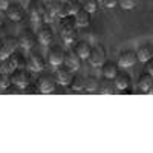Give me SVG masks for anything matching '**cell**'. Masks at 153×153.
Instances as JSON below:
<instances>
[{
	"instance_id": "cell-17",
	"label": "cell",
	"mask_w": 153,
	"mask_h": 153,
	"mask_svg": "<svg viewBox=\"0 0 153 153\" xmlns=\"http://www.w3.org/2000/svg\"><path fill=\"white\" fill-rule=\"evenodd\" d=\"M101 72H103V76L113 80L115 75L120 72V71H118V65H117V63H113V61H107V60H106V61L103 63V66H101Z\"/></svg>"
},
{
	"instance_id": "cell-12",
	"label": "cell",
	"mask_w": 153,
	"mask_h": 153,
	"mask_svg": "<svg viewBox=\"0 0 153 153\" xmlns=\"http://www.w3.org/2000/svg\"><path fill=\"white\" fill-rule=\"evenodd\" d=\"M19 43H20V48L23 49H32L34 45H35V35L32 34L31 29H23L20 34H19Z\"/></svg>"
},
{
	"instance_id": "cell-10",
	"label": "cell",
	"mask_w": 153,
	"mask_h": 153,
	"mask_svg": "<svg viewBox=\"0 0 153 153\" xmlns=\"http://www.w3.org/2000/svg\"><path fill=\"white\" fill-rule=\"evenodd\" d=\"M72 76H74V74H72V71L65 65V66H57V71H55V80H57V83L58 84H61V86H69L71 84V81H72Z\"/></svg>"
},
{
	"instance_id": "cell-15",
	"label": "cell",
	"mask_w": 153,
	"mask_h": 153,
	"mask_svg": "<svg viewBox=\"0 0 153 153\" xmlns=\"http://www.w3.org/2000/svg\"><path fill=\"white\" fill-rule=\"evenodd\" d=\"M138 87L141 92H150L153 89V75L149 72H143L138 76Z\"/></svg>"
},
{
	"instance_id": "cell-22",
	"label": "cell",
	"mask_w": 153,
	"mask_h": 153,
	"mask_svg": "<svg viewBox=\"0 0 153 153\" xmlns=\"http://www.w3.org/2000/svg\"><path fill=\"white\" fill-rule=\"evenodd\" d=\"M69 87H71L72 92H80V91H83V89H84V76L80 75V74H75V75L72 76V81H71Z\"/></svg>"
},
{
	"instance_id": "cell-18",
	"label": "cell",
	"mask_w": 153,
	"mask_h": 153,
	"mask_svg": "<svg viewBox=\"0 0 153 153\" xmlns=\"http://www.w3.org/2000/svg\"><path fill=\"white\" fill-rule=\"evenodd\" d=\"M74 17H75L76 28H86V26H89V23H91V12H87L83 8L76 12Z\"/></svg>"
},
{
	"instance_id": "cell-21",
	"label": "cell",
	"mask_w": 153,
	"mask_h": 153,
	"mask_svg": "<svg viewBox=\"0 0 153 153\" xmlns=\"http://www.w3.org/2000/svg\"><path fill=\"white\" fill-rule=\"evenodd\" d=\"M100 89V80L94 75H87L84 78V91L87 92H95Z\"/></svg>"
},
{
	"instance_id": "cell-19",
	"label": "cell",
	"mask_w": 153,
	"mask_h": 153,
	"mask_svg": "<svg viewBox=\"0 0 153 153\" xmlns=\"http://www.w3.org/2000/svg\"><path fill=\"white\" fill-rule=\"evenodd\" d=\"M91 45H89L87 42L84 40H76L75 45H74V51L76 54H78V57L83 60V58H87L89 57V52H91Z\"/></svg>"
},
{
	"instance_id": "cell-1",
	"label": "cell",
	"mask_w": 153,
	"mask_h": 153,
	"mask_svg": "<svg viewBox=\"0 0 153 153\" xmlns=\"http://www.w3.org/2000/svg\"><path fill=\"white\" fill-rule=\"evenodd\" d=\"M9 75H11V83L20 87L22 91L31 84V74H29V69H26V68H17Z\"/></svg>"
},
{
	"instance_id": "cell-27",
	"label": "cell",
	"mask_w": 153,
	"mask_h": 153,
	"mask_svg": "<svg viewBox=\"0 0 153 153\" xmlns=\"http://www.w3.org/2000/svg\"><path fill=\"white\" fill-rule=\"evenodd\" d=\"M81 2H83V9H86L91 14H94L98 9V0H81Z\"/></svg>"
},
{
	"instance_id": "cell-30",
	"label": "cell",
	"mask_w": 153,
	"mask_h": 153,
	"mask_svg": "<svg viewBox=\"0 0 153 153\" xmlns=\"http://www.w3.org/2000/svg\"><path fill=\"white\" fill-rule=\"evenodd\" d=\"M66 16H71V14H69V6H68V2H66V0H61L60 9H58V17L63 19V17H66Z\"/></svg>"
},
{
	"instance_id": "cell-3",
	"label": "cell",
	"mask_w": 153,
	"mask_h": 153,
	"mask_svg": "<svg viewBox=\"0 0 153 153\" xmlns=\"http://www.w3.org/2000/svg\"><path fill=\"white\" fill-rule=\"evenodd\" d=\"M65 55H66L65 49L58 45H52L48 49V61H49L51 66L57 68V66L65 65Z\"/></svg>"
},
{
	"instance_id": "cell-7",
	"label": "cell",
	"mask_w": 153,
	"mask_h": 153,
	"mask_svg": "<svg viewBox=\"0 0 153 153\" xmlns=\"http://www.w3.org/2000/svg\"><path fill=\"white\" fill-rule=\"evenodd\" d=\"M43 12H45V3L42 0H31L28 3V14L35 23H38L42 20Z\"/></svg>"
},
{
	"instance_id": "cell-9",
	"label": "cell",
	"mask_w": 153,
	"mask_h": 153,
	"mask_svg": "<svg viewBox=\"0 0 153 153\" xmlns=\"http://www.w3.org/2000/svg\"><path fill=\"white\" fill-rule=\"evenodd\" d=\"M5 14L8 19H11L12 22H20L25 17V8L19 3V2H11L6 9H5Z\"/></svg>"
},
{
	"instance_id": "cell-34",
	"label": "cell",
	"mask_w": 153,
	"mask_h": 153,
	"mask_svg": "<svg viewBox=\"0 0 153 153\" xmlns=\"http://www.w3.org/2000/svg\"><path fill=\"white\" fill-rule=\"evenodd\" d=\"M9 3H11V0H0V9H6Z\"/></svg>"
},
{
	"instance_id": "cell-35",
	"label": "cell",
	"mask_w": 153,
	"mask_h": 153,
	"mask_svg": "<svg viewBox=\"0 0 153 153\" xmlns=\"http://www.w3.org/2000/svg\"><path fill=\"white\" fill-rule=\"evenodd\" d=\"M5 17H6V14H5V9H0V25L3 23Z\"/></svg>"
},
{
	"instance_id": "cell-26",
	"label": "cell",
	"mask_w": 153,
	"mask_h": 153,
	"mask_svg": "<svg viewBox=\"0 0 153 153\" xmlns=\"http://www.w3.org/2000/svg\"><path fill=\"white\" fill-rule=\"evenodd\" d=\"M61 37H63V40H65L66 45L72 46V45H75V42H76L78 32H76V29H74V31H69V32H66V34H61Z\"/></svg>"
},
{
	"instance_id": "cell-32",
	"label": "cell",
	"mask_w": 153,
	"mask_h": 153,
	"mask_svg": "<svg viewBox=\"0 0 153 153\" xmlns=\"http://www.w3.org/2000/svg\"><path fill=\"white\" fill-rule=\"evenodd\" d=\"M144 71H146V72H149L150 75H153V57H152V58H149V60L146 61Z\"/></svg>"
},
{
	"instance_id": "cell-29",
	"label": "cell",
	"mask_w": 153,
	"mask_h": 153,
	"mask_svg": "<svg viewBox=\"0 0 153 153\" xmlns=\"http://www.w3.org/2000/svg\"><path fill=\"white\" fill-rule=\"evenodd\" d=\"M11 54L12 52H11V49L6 46L5 40H0V61H3L5 58H8Z\"/></svg>"
},
{
	"instance_id": "cell-11",
	"label": "cell",
	"mask_w": 153,
	"mask_h": 153,
	"mask_svg": "<svg viewBox=\"0 0 153 153\" xmlns=\"http://www.w3.org/2000/svg\"><path fill=\"white\" fill-rule=\"evenodd\" d=\"M130 83H132V78H130V75L127 74L126 71H120L117 75H115V78H113V84H115V89L117 91H126V89H129L130 87Z\"/></svg>"
},
{
	"instance_id": "cell-28",
	"label": "cell",
	"mask_w": 153,
	"mask_h": 153,
	"mask_svg": "<svg viewBox=\"0 0 153 153\" xmlns=\"http://www.w3.org/2000/svg\"><path fill=\"white\" fill-rule=\"evenodd\" d=\"M11 75L6 72H0V89L2 91H6V89L11 86Z\"/></svg>"
},
{
	"instance_id": "cell-6",
	"label": "cell",
	"mask_w": 153,
	"mask_h": 153,
	"mask_svg": "<svg viewBox=\"0 0 153 153\" xmlns=\"http://www.w3.org/2000/svg\"><path fill=\"white\" fill-rule=\"evenodd\" d=\"M138 61V57H136V52L132 49H124L120 52L118 55V63L117 65L123 69H127V68H132L135 66V63Z\"/></svg>"
},
{
	"instance_id": "cell-25",
	"label": "cell",
	"mask_w": 153,
	"mask_h": 153,
	"mask_svg": "<svg viewBox=\"0 0 153 153\" xmlns=\"http://www.w3.org/2000/svg\"><path fill=\"white\" fill-rule=\"evenodd\" d=\"M68 2V6H69V14L71 16H75L81 8H83V2L81 0H66Z\"/></svg>"
},
{
	"instance_id": "cell-4",
	"label": "cell",
	"mask_w": 153,
	"mask_h": 153,
	"mask_svg": "<svg viewBox=\"0 0 153 153\" xmlns=\"http://www.w3.org/2000/svg\"><path fill=\"white\" fill-rule=\"evenodd\" d=\"M87 60H89V63H91L94 68H101V66H103V63L106 61V49L101 45L92 46Z\"/></svg>"
},
{
	"instance_id": "cell-14",
	"label": "cell",
	"mask_w": 153,
	"mask_h": 153,
	"mask_svg": "<svg viewBox=\"0 0 153 153\" xmlns=\"http://www.w3.org/2000/svg\"><path fill=\"white\" fill-rule=\"evenodd\" d=\"M37 38L43 45H51V43H52V40H54V31H52V28H51L48 23H45L43 26L38 28Z\"/></svg>"
},
{
	"instance_id": "cell-2",
	"label": "cell",
	"mask_w": 153,
	"mask_h": 153,
	"mask_svg": "<svg viewBox=\"0 0 153 153\" xmlns=\"http://www.w3.org/2000/svg\"><path fill=\"white\" fill-rule=\"evenodd\" d=\"M57 80H55V75L52 76L51 74H43L37 78V87L42 94H52L57 87Z\"/></svg>"
},
{
	"instance_id": "cell-23",
	"label": "cell",
	"mask_w": 153,
	"mask_h": 153,
	"mask_svg": "<svg viewBox=\"0 0 153 153\" xmlns=\"http://www.w3.org/2000/svg\"><path fill=\"white\" fill-rule=\"evenodd\" d=\"M100 91H101V94H106V95H110V94H113L115 92V84H113V80H110V78H104L100 81Z\"/></svg>"
},
{
	"instance_id": "cell-5",
	"label": "cell",
	"mask_w": 153,
	"mask_h": 153,
	"mask_svg": "<svg viewBox=\"0 0 153 153\" xmlns=\"http://www.w3.org/2000/svg\"><path fill=\"white\" fill-rule=\"evenodd\" d=\"M25 66L31 72H42L45 69V58L40 52H31V55L25 61Z\"/></svg>"
},
{
	"instance_id": "cell-24",
	"label": "cell",
	"mask_w": 153,
	"mask_h": 153,
	"mask_svg": "<svg viewBox=\"0 0 153 153\" xmlns=\"http://www.w3.org/2000/svg\"><path fill=\"white\" fill-rule=\"evenodd\" d=\"M5 43H6V46L11 49V52H16L17 51V48L20 46V43H19V37H14V35H6L5 38Z\"/></svg>"
},
{
	"instance_id": "cell-33",
	"label": "cell",
	"mask_w": 153,
	"mask_h": 153,
	"mask_svg": "<svg viewBox=\"0 0 153 153\" xmlns=\"http://www.w3.org/2000/svg\"><path fill=\"white\" fill-rule=\"evenodd\" d=\"M118 3V0H103V5L106 8H115Z\"/></svg>"
},
{
	"instance_id": "cell-13",
	"label": "cell",
	"mask_w": 153,
	"mask_h": 153,
	"mask_svg": "<svg viewBox=\"0 0 153 153\" xmlns=\"http://www.w3.org/2000/svg\"><path fill=\"white\" fill-rule=\"evenodd\" d=\"M65 65L74 72V71H78L81 68V58L78 57V54L75 52L74 49L66 51V55H65Z\"/></svg>"
},
{
	"instance_id": "cell-16",
	"label": "cell",
	"mask_w": 153,
	"mask_h": 153,
	"mask_svg": "<svg viewBox=\"0 0 153 153\" xmlns=\"http://www.w3.org/2000/svg\"><path fill=\"white\" fill-rule=\"evenodd\" d=\"M136 57H138L139 61L146 63L149 58L153 57V45H150V43L139 45V46H138V51H136Z\"/></svg>"
},
{
	"instance_id": "cell-8",
	"label": "cell",
	"mask_w": 153,
	"mask_h": 153,
	"mask_svg": "<svg viewBox=\"0 0 153 153\" xmlns=\"http://www.w3.org/2000/svg\"><path fill=\"white\" fill-rule=\"evenodd\" d=\"M22 57L17 55L16 52H12L8 58H5L3 61H0V72H6L11 74L12 71H16L17 68H20V60Z\"/></svg>"
},
{
	"instance_id": "cell-31",
	"label": "cell",
	"mask_w": 153,
	"mask_h": 153,
	"mask_svg": "<svg viewBox=\"0 0 153 153\" xmlns=\"http://www.w3.org/2000/svg\"><path fill=\"white\" fill-rule=\"evenodd\" d=\"M118 3L123 9H132L138 5V0H118Z\"/></svg>"
},
{
	"instance_id": "cell-20",
	"label": "cell",
	"mask_w": 153,
	"mask_h": 153,
	"mask_svg": "<svg viewBox=\"0 0 153 153\" xmlns=\"http://www.w3.org/2000/svg\"><path fill=\"white\" fill-rule=\"evenodd\" d=\"M74 29H76L75 17H74V16H66V17H63L61 22H60V32H61V34H66V32L74 31Z\"/></svg>"
},
{
	"instance_id": "cell-36",
	"label": "cell",
	"mask_w": 153,
	"mask_h": 153,
	"mask_svg": "<svg viewBox=\"0 0 153 153\" xmlns=\"http://www.w3.org/2000/svg\"><path fill=\"white\" fill-rule=\"evenodd\" d=\"M46 2H49V0H46Z\"/></svg>"
}]
</instances>
